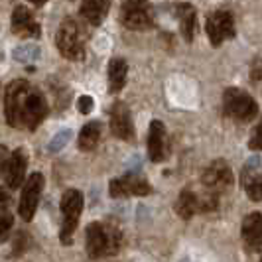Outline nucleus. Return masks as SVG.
<instances>
[{
	"label": "nucleus",
	"instance_id": "f257e3e1",
	"mask_svg": "<svg viewBox=\"0 0 262 262\" xmlns=\"http://www.w3.org/2000/svg\"><path fill=\"white\" fill-rule=\"evenodd\" d=\"M50 115V105L38 87L26 79H14L4 89V117L8 126L36 130Z\"/></svg>",
	"mask_w": 262,
	"mask_h": 262
},
{
	"label": "nucleus",
	"instance_id": "f03ea898",
	"mask_svg": "<svg viewBox=\"0 0 262 262\" xmlns=\"http://www.w3.org/2000/svg\"><path fill=\"white\" fill-rule=\"evenodd\" d=\"M122 247V233L113 223H89L85 229V249L89 258H106Z\"/></svg>",
	"mask_w": 262,
	"mask_h": 262
},
{
	"label": "nucleus",
	"instance_id": "7ed1b4c3",
	"mask_svg": "<svg viewBox=\"0 0 262 262\" xmlns=\"http://www.w3.org/2000/svg\"><path fill=\"white\" fill-rule=\"evenodd\" d=\"M55 46L59 53L69 61H83L85 59V34L75 18H66L55 36Z\"/></svg>",
	"mask_w": 262,
	"mask_h": 262
},
{
	"label": "nucleus",
	"instance_id": "20e7f679",
	"mask_svg": "<svg viewBox=\"0 0 262 262\" xmlns=\"http://www.w3.org/2000/svg\"><path fill=\"white\" fill-rule=\"evenodd\" d=\"M61 229H59V241L61 245H73V233L79 225V217L83 211V193L79 189H67L61 195Z\"/></svg>",
	"mask_w": 262,
	"mask_h": 262
},
{
	"label": "nucleus",
	"instance_id": "39448f33",
	"mask_svg": "<svg viewBox=\"0 0 262 262\" xmlns=\"http://www.w3.org/2000/svg\"><path fill=\"white\" fill-rule=\"evenodd\" d=\"M223 113L225 117L238 122H250L258 115V105L249 93L238 87H229L223 93Z\"/></svg>",
	"mask_w": 262,
	"mask_h": 262
},
{
	"label": "nucleus",
	"instance_id": "423d86ee",
	"mask_svg": "<svg viewBox=\"0 0 262 262\" xmlns=\"http://www.w3.org/2000/svg\"><path fill=\"white\" fill-rule=\"evenodd\" d=\"M120 24L126 30L142 32L154 28V12L150 0H122Z\"/></svg>",
	"mask_w": 262,
	"mask_h": 262
},
{
	"label": "nucleus",
	"instance_id": "0eeeda50",
	"mask_svg": "<svg viewBox=\"0 0 262 262\" xmlns=\"http://www.w3.org/2000/svg\"><path fill=\"white\" fill-rule=\"evenodd\" d=\"M43 176L36 171L32 173L26 180V184L22 185V193H20V203H18V213L22 217V221L30 223L36 215V209H38L39 197H41V191H43Z\"/></svg>",
	"mask_w": 262,
	"mask_h": 262
},
{
	"label": "nucleus",
	"instance_id": "6e6552de",
	"mask_svg": "<svg viewBox=\"0 0 262 262\" xmlns=\"http://www.w3.org/2000/svg\"><path fill=\"white\" fill-rule=\"evenodd\" d=\"M205 30L213 48H219L225 39L235 38V18L229 10H215L207 16Z\"/></svg>",
	"mask_w": 262,
	"mask_h": 262
},
{
	"label": "nucleus",
	"instance_id": "1a4fd4ad",
	"mask_svg": "<svg viewBox=\"0 0 262 262\" xmlns=\"http://www.w3.org/2000/svg\"><path fill=\"white\" fill-rule=\"evenodd\" d=\"M233 182H235L233 170H231L229 162H225V160H213L203 170V176H201L203 187L209 189V191H215V193L227 191L233 185Z\"/></svg>",
	"mask_w": 262,
	"mask_h": 262
},
{
	"label": "nucleus",
	"instance_id": "9d476101",
	"mask_svg": "<svg viewBox=\"0 0 262 262\" xmlns=\"http://www.w3.org/2000/svg\"><path fill=\"white\" fill-rule=\"evenodd\" d=\"M108 193L115 199L120 197H144L148 193H152V185L148 184V180H144L142 176H136V173H126L122 178L113 180L108 185Z\"/></svg>",
	"mask_w": 262,
	"mask_h": 262
},
{
	"label": "nucleus",
	"instance_id": "9b49d317",
	"mask_svg": "<svg viewBox=\"0 0 262 262\" xmlns=\"http://www.w3.org/2000/svg\"><path fill=\"white\" fill-rule=\"evenodd\" d=\"M111 132L117 138L124 140V142H132L136 138L130 111H128L126 103H122V101H117L115 105L111 106Z\"/></svg>",
	"mask_w": 262,
	"mask_h": 262
},
{
	"label": "nucleus",
	"instance_id": "f8f14e48",
	"mask_svg": "<svg viewBox=\"0 0 262 262\" xmlns=\"http://www.w3.org/2000/svg\"><path fill=\"white\" fill-rule=\"evenodd\" d=\"M262 160L260 156H252L247 160L243 176H241V184L247 189V195L250 201H262V171H260Z\"/></svg>",
	"mask_w": 262,
	"mask_h": 262
},
{
	"label": "nucleus",
	"instance_id": "ddd939ff",
	"mask_svg": "<svg viewBox=\"0 0 262 262\" xmlns=\"http://www.w3.org/2000/svg\"><path fill=\"white\" fill-rule=\"evenodd\" d=\"M168 156V134L166 126L162 120H152L150 122V130H148V158L160 164Z\"/></svg>",
	"mask_w": 262,
	"mask_h": 262
},
{
	"label": "nucleus",
	"instance_id": "4468645a",
	"mask_svg": "<svg viewBox=\"0 0 262 262\" xmlns=\"http://www.w3.org/2000/svg\"><path fill=\"white\" fill-rule=\"evenodd\" d=\"M12 32L20 38H36L41 36L39 24L36 22L34 14L30 12L24 4H18L12 10Z\"/></svg>",
	"mask_w": 262,
	"mask_h": 262
},
{
	"label": "nucleus",
	"instance_id": "2eb2a0df",
	"mask_svg": "<svg viewBox=\"0 0 262 262\" xmlns=\"http://www.w3.org/2000/svg\"><path fill=\"white\" fill-rule=\"evenodd\" d=\"M26 168H28L26 148H16L12 154H10V158H8V164H6V170H4V180H6V185L10 189H18L20 185L24 184Z\"/></svg>",
	"mask_w": 262,
	"mask_h": 262
},
{
	"label": "nucleus",
	"instance_id": "dca6fc26",
	"mask_svg": "<svg viewBox=\"0 0 262 262\" xmlns=\"http://www.w3.org/2000/svg\"><path fill=\"white\" fill-rule=\"evenodd\" d=\"M241 235H243V245L249 252H256L262 249V213L254 211L245 217Z\"/></svg>",
	"mask_w": 262,
	"mask_h": 262
},
{
	"label": "nucleus",
	"instance_id": "f3484780",
	"mask_svg": "<svg viewBox=\"0 0 262 262\" xmlns=\"http://www.w3.org/2000/svg\"><path fill=\"white\" fill-rule=\"evenodd\" d=\"M108 8H111V0H81L79 14L91 26H99V24H103V20L106 18Z\"/></svg>",
	"mask_w": 262,
	"mask_h": 262
},
{
	"label": "nucleus",
	"instance_id": "a211bd4d",
	"mask_svg": "<svg viewBox=\"0 0 262 262\" xmlns=\"http://www.w3.org/2000/svg\"><path fill=\"white\" fill-rule=\"evenodd\" d=\"M176 16L180 20V30L185 41H193L197 32V12L195 8L187 2H182L176 6Z\"/></svg>",
	"mask_w": 262,
	"mask_h": 262
},
{
	"label": "nucleus",
	"instance_id": "6ab92c4d",
	"mask_svg": "<svg viewBox=\"0 0 262 262\" xmlns=\"http://www.w3.org/2000/svg\"><path fill=\"white\" fill-rule=\"evenodd\" d=\"M128 63L124 57H113L108 63V93H120L126 85Z\"/></svg>",
	"mask_w": 262,
	"mask_h": 262
},
{
	"label": "nucleus",
	"instance_id": "aec40b11",
	"mask_svg": "<svg viewBox=\"0 0 262 262\" xmlns=\"http://www.w3.org/2000/svg\"><path fill=\"white\" fill-rule=\"evenodd\" d=\"M173 209L178 213V217H182L185 221L191 219L195 213H199V195H197L195 191H191L189 187H185V189H182V193L178 195V201H176Z\"/></svg>",
	"mask_w": 262,
	"mask_h": 262
},
{
	"label": "nucleus",
	"instance_id": "412c9836",
	"mask_svg": "<svg viewBox=\"0 0 262 262\" xmlns=\"http://www.w3.org/2000/svg\"><path fill=\"white\" fill-rule=\"evenodd\" d=\"M99 140H101V124L97 120L87 122L81 128V132H79V148L85 150V152L95 150L97 144H99Z\"/></svg>",
	"mask_w": 262,
	"mask_h": 262
},
{
	"label": "nucleus",
	"instance_id": "4be33fe9",
	"mask_svg": "<svg viewBox=\"0 0 262 262\" xmlns=\"http://www.w3.org/2000/svg\"><path fill=\"white\" fill-rule=\"evenodd\" d=\"M14 59L20 61V63H28V61H38L39 55H41V50L36 43H24V46H18L12 52Z\"/></svg>",
	"mask_w": 262,
	"mask_h": 262
},
{
	"label": "nucleus",
	"instance_id": "5701e85b",
	"mask_svg": "<svg viewBox=\"0 0 262 262\" xmlns=\"http://www.w3.org/2000/svg\"><path fill=\"white\" fill-rule=\"evenodd\" d=\"M217 207H219V193L207 189L203 195H199V213H213Z\"/></svg>",
	"mask_w": 262,
	"mask_h": 262
},
{
	"label": "nucleus",
	"instance_id": "b1692460",
	"mask_svg": "<svg viewBox=\"0 0 262 262\" xmlns=\"http://www.w3.org/2000/svg\"><path fill=\"white\" fill-rule=\"evenodd\" d=\"M71 136H73V132L66 128V130H59L55 136L52 138V142L48 144V150L52 152V154H57L59 150H63L67 144H69V140H71Z\"/></svg>",
	"mask_w": 262,
	"mask_h": 262
},
{
	"label": "nucleus",
	"instance_id": "393cba45",
	"mask_svg": "<svg viewBox=\"0 0 262 262\" xmlns=\"http://www.w3.org/2000/svg\"><path fill=\"white\" fill-rule=\"evenodd\" d=\"M12 225H14L12 213L8 211V207H0V243H4L8 238Z\"/></svg>",
	"mask_w": 262,
	"mask_h": 262
},
{
	"label": "nucleus",
	"instance_id": "a878e982",
	"mask_svg": "<svg viewBox=\"0 0 262 262\" xmlns=\"http://www.w3.org/2000/svg\"><path fill=\"white\" fill-rule=\"evenodd\" d=\"M249 148L254 150V152H262V118H260V122L254 126L252 134H250Z\"/></svg>",
	"mask_w": 262,
	"mask_h": 262
},
{
	"label": "nucleus",
	"instance_id": "bb28decb",
	"mask_svg": "<svg viewBox=\"0 0 262 262\" xmlns=\"http://www.w3.org/2000/svg\"><path fill=\"white\" fill-rule=\"evenodd\" d=\"M93 106H95V101H93L89 95H83V97L77 99V111L81 115H89L93 111Z\"/></svg>",
	"mask_w": 262,
	"mask_h": 262
},
{
	"label": "nucleus",
	"instance_id": "cd10ccee",
	"mask_svg": "<svg viewBox=\"0 0 262 262\" xmlns=\"http://www.w3.org/2000/svg\"><path fill=\"white\" fill-rule=\"evenodd\" d=\"M250 79H252L254 83L262 81V57H256V59L252 61V66H250Z\"/></svg>",
	"mask_w": 262,
	"mask_h": 262
},
{
	"label": "nucleus",
	"instance_id": "c85d7f7f",
	"mask_svg": "<svg viewBox=\"0 0 262 262\" xmlns=\"http://www.w3.org/2000/svg\"><path fill=\"white\" fill-rule=\"evenodd\" d=\"M8 158H10V154H8V148H6L4 144H0V176L4 173V170H6Z\"/></svg>",
	"mask_w": 262,
	"mask_h": 262
},
{
	"label": "nucleus",
	"instance_id": "c756f323",
	"mask_svg": "<svg viewBox=\"0 0 262 262\" xmlns=\"http://www.w3.org/2000/svg\"><path fill=\"white\" fill-rule=\"evenodd\" d=\"M8 201H10V193H8V191H4V187H0V203H4V205H6Z\"/></svg>",
	"mask_w": 262,
	"mask_h": 262
},
{
	"label": "nucleus",
	"instance_id": "7c9ffc66",
	"mask_svg": "<svg viewBox=\"0 0 262 262\" xmlns=\"http://www.w3.org/2000/svg\"><path fill=\"white\" fill-rule=\"evenodd\" d=\"M30 2H32L34 6H43V4L48 2V0H30Z\"/></svg>",
	"mask_w": 262,
	"mask_h": 262
},
{
	"label": "nucleus",
	"instance_id": "2f4dec72",
	"mask_svg": "<svg viewBox=\"0 0 262 262\" xmlns=\"http://www.w3.org/2000/svg\"><path fill=\"white\" fill-rule=\"evenodd\" d=\"M2 57H4V53H2V52H0V61H2Z\"/></svg>",
	"mask_w": 262,
	"mask_h": 262
},
{
	"label": "nucleus",
	"instance_id": "473e14b6",
	"mask_svg": "<svg viewBox=\"0 0 262 262\" xmlns=\"http://www.w3.org/2000/svg\"><path fill=\"white\" fill-rule=\"evenodd\" d=\"M260 260H262V256H260Z\"/></svg>",
	"mask_w": 262,
	"mask_h": 262
}]
</instances>
